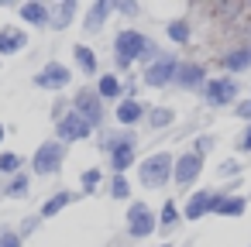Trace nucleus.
<instances>
[{
    "instance_id": "obj_1",
    "label": "nucleus",
    "mask_w": 251,
    "mask_h": 247,
    "mask_svg": "<svg viewBox=\"0 0 251 247\" xmlns=\"http://www.w3.org/2000/svg\"><path fill=\"white\" fill-rule=\"evenodd\" d=\"M151 48V42L145 38V35H138V31H121L117 35V55H121V66H127V62H134L141 52H148Z\"/></svg>"
},
{
    "instance_id": "obj_2",
    "label": "nucleus",
    "mask_w": 251,
    "mask_h": 247,
    "mask_svg": "<svg viewBox=\"0 0 251 247\" xmlns=\"http://www.w3.org/2000/svg\"><path fill=\"white\" fill-rule=\"evenodd\" d=\"M176 161L162 151V155H151L148 161H141V182L145 185H162L165 179H169V168H172Z\"/></svg>"
},
{
    "instance_id": "obj_3",
    "label": "nucleus",
    "mask_w": 251,
    "mask_h": 247,
    "mask_svg": "<svg viewBox=\"0 0 251 247\" xmlns=\"http://www.w3.org/2000/svg\"><path fill=\"white\" fill-rule=\"evenodd\" d=\"M59 161H62V144L59 141H45L42 148H38V155H35V172L38 175H52L55 168H59Z\"/></svg>"
},
{
    "instance_id": "obj_4",
    "label": "nucleus",
    "mask_w": 251,
    "mask_h": 247,
    "mask_svg": "<svg viewBox=\"0 0 251 247\" xmlns=\"http://www.w3.org/2000/svg\"><path fill=\"white\" fill-rule=\"evenodd\" d=\"M76 107H79L76 113H79L90 127L103 120V107H100V96H97L93 90H79V93H76Z\"/></svg>"
},
{
    "instance_id": "obj_5",
    "label": "nucleus",
    "mask_w": 251,
    "mask_h": 247,
    "mask_svg": "<svg viewBox=\"0 0 251 247\" xmlns=\"http://www.w3.org/2000/svg\"><path fill=\"white\" fill-rule=\"evenodd\" d=\"M110 161H114V172H124L127 165H134V134H121L110 144Z\"/></svg>"
},
{
    "instance_id": "obj_6",
    "label": "nucleus",
    "mask_w": 251,
    "mask_h": 247,
    "mask_svg": "<svg viewBox=\"0 0 251 247\" xmlns=\"http://www.w3.org/2000/svg\"><path fill=\"white\" fill-rule=\"evenodd\" d=\"M127 230H131V237H148V233L155 230L151 209H148L145 202H134V206H131V213H127Z\"/></svg>"
},
{
    "instance_id": "obj_7",
    "label": "nucleus",
    "mask_w": 251,
    "mask_h": 247,
    "mask_svg": "<svg viewBox=\"0 0 251 247\" xmlns=\"http://www.w3.org/2000/svg\"><path fill=\"white\" fill-rule=\"evenodd\" d=\"M35 83H38L42 90H62V86L69 83V69L59 66V62H49V66L35 76Z\"/></svg>"
},
{
    "instance_id": "obj_8",
    "label": "nucleus",
    "mask_w": 251,
    "mask_h": 247,
    "mask_svg": "<svg viewBox=\"0 0 251 247\" xmlns=\"http://www.w3.org/2000/svg\"><path fill=\"white\" fill-rule=\"evenodd\" d=\"M59 134H62L66 141H83V137H90V124H86L79 113H66V117L59 120Z\"/></svg>"
},
{
    "instance_id": "obj_9",
    "label": "nucleus",
    "mask_w": 251,
    "mask_h": 247,
    "mask_svg": "<svg viewBox=\"0 0 251 247\" xmlns=\"http://www.w3.org/2000/svg\"><path fill=\"white\" fill-rule=\"evenodd\" d=\"M234 93H237V83H230V79H213V83H206V100H210L213 107L230 103Z\"/></svg>"
},
{
    "instance_id": "obj_10",
    "label": "nucleus",
    "mask_w": 251,
    "mask_h": 247,
    "mask_svg": "<svg viewBox=\"0 0 251 247\" xmlns=\"http://www.w3.org/2000/svg\"><path fill=\"white\" fill-rule=\"evenodd\" d=\"M176 69H179V66H176L172 59H162V62H155V66L145 72V83H148V86H165L169 79H176Z\"/></svg>"
},
{
    "instance_id": "obj_11",
    "label": "nucleus",
    "mask_w": 251,
    "mask_h": 247,
    "mask_svg": "<svg viewBox=\"0 0 251 247\" xmlns=\"http://www.w3.org/2000/svg\"><path fill=\"white\" fill-rule=\"evenodd\" d=\"M200 165H203L200 155H186V158H179V161H176V182H179V185H189V182L200 175Z\"/></svg>"
},
{
    "instance_id": "obj_12",
    "label": "nucleus",
    "mask_w": 251,
    "mask_h": 247,
    "mask_svg": "<svg viewBox=\"0 0 251 247\" xmlns=\"http://www.w3.org/2000/svg\"><path fill=\"white\" fill-rule=\"evenodd\" d=\"M213 199H217V196H213L210 189H200V192L189 199V206H186V220H200L206 209H213Z\"/></svg>"
},
{
    "instance_id": "obj_13",
    "label": "nucleus",
    "mask_w": 251,
    "mask_h": 247,
    "mask_svg": "<svg viewBox=\"0 0 251 247\" xmlns=\"http://www.w3.org/2000/svg\"><path fill=\"white\" fill-rule=\"evenodd\" d=\"M114 11V4H110V0H97V4H93V11L86 14V31H100V24H103V18Z\"/></svg>"
},
{
    "instance_id": "obj_14",
    "label": "nucleus",
    "mask_w": 251,
    "mask_h": 247,
    "mask_svg": "<svg viewBox=\"0 0 251 247\" xmlns=\"http://www.w3.org/2000/svg\"><path fill=\"white\" fill-rule=\"evenodd\" d=\"M176 83H182V86L203 83V66H196V62H189V66H179V69H176Z\"/></svg>"
},
{
    "instance_id": "obj_15",
    "label": "nucleus",
    "mask_w": 251,
    "mask_h": 247,
    "mask_svg": "<svg viewBox=\"0 0 251 247\" xmlns=\"http://www.w3.org/2000/svg\"><path fill=\"white\" fill-rule=\"evenodd\" d=\"M18 48H25V35L21 31H0V55H11V52H18Z\"/></svg>"
},
{
    "instance_id": "obj_16",
    "label": "nucleus",
    "mask_w": 251,
    "mask_h": 247,
    "mask_svg": "<svg viewBox=\"0 0 251 247\" xmlns=\"http://www.w3.org/2000/svg\"><path fill=\"white\" fill-rule=\"evenodd\" d=\"M213 209H217L220 216H241V213H244V199H237V196H234V199H220V196H217V199H213Z\"/></svg>"
},
{
    "instance_id": "obj_17",
    "label": "nucleus",
    "mask_w": 251,
    "mask_h": 247,
    "mask_svg": "<svg viewBox=\"0 0 251 247\" xmlns=\"http://www.w3.org/2000/svg\"><path fill=\"white\" fill-rule=\"evenodd\" d=\"M21 18L31 21V24H45V21H49V11H45L42 4H25V7H21Z\"/></svg>"
},
{
    "instance_id": "obj_18",
    "label": "nucleus",
    "mask_w": 251,
    "mask_h": 247,
    "mask_svg": "<svg viewBox=\"0 0 251 247\" xmlns=\"http://www.w3.org/2000/svg\"><path fill=\"white\" fill-rule=\"evenodd\" d=\"M141 110H145L141 103H134V100H124V103L117 107V117H121L124 124H134V120L141 117Z\"/></svg>"
},
{
    "instance_id": "obj_19",
    "label": "nucleus",
    "mask_w": 251,
    "mask_h": 247,
    "mask_svg": "<svg viewBox=\"0 0 251 247\" xmlns=\"http://www.w3.org/2000/svg\"><path fill=\"white\" fill-rule=\"evenodd\" d=\"M220 62L237 72V69H248V66H251V52H230V55H224Z\"/></svg>"
},
{
    "instance_id": "obj_20",
    "label": "nucleus",
    "mask_w": 251,
    "mask_h": 247,
    "mask_svg": "<svg viewBox=\"0 0 251 247\" xmlns=\"http://www.w3.org/2000/svg\"><path fill=\"white\" fill-rule=\"evenodd\" d=\"M76 62L83 66V72H97V59H93V52L86 45H76Z\"/></svg>"
},
{
    "instance_id": "obj_21",
    "label": "nucleus",
    "mask_w": 251,
    "mask_h": 247,
    "mask_svg": "<svg viewBox=\"0 0 251 247\" xmlns=\"http://www.w3.org/2000/svg\"><path fill=\"white\" fill-rule=\"evenodd\" d=\"M73 14H76V4H73V0H66V4L55 11V28H66V24L73 21Z\"/></svg>"
},
{
    "instance_id": "obj_22",
    "label": "nucleus",
    "mask_w": 251,
    "mask_h": 247,
    "mask_svg": "<svg viewBox=\"0 0 251 247\" xmlns=\"http://www.w3.org/2000/svg\"><path fill=\"white\" fill-rule=\"evenodd\" d=\"M66 202H69V192H59L55 199H49V202H45V209H42V213H45V216H55Z\"/></svg>"
},
{
    "instance_id": "obj_23",
    "label": "nucleus",
    "mask_w": 251,
    "mask_h": 247,
    "mask_svg": "<svg viewBox=\"0 0 251 247\" xmlns=\"http://www.w3.org/2000/svg\"><path fill=\"white\" fill-rule=\"evenodd\" d=\"M169 38H176V42H189V28H186L182 21H172V24H169Z\"/></svg>"
},
{
    "instance_id": "obj_24",
    "label": "nucleus",
    "mask_w": 251,
    "mask_h": 247,
    "mask_svg": "<svg viewBox=\"0 0 251 247\" xmlns=\"http://www.w3.org/2000/svg\"><path fill=\"white\" fill-rule=\"evenodd\" d=\"M100 93H103V96H117V93H121V83H117L114 76H103V79H100Z\"/></svg>"
},
{
    "instance_id": "obj_25",
    "label": "nucleus",
    "mask_w": 251,
    "mask_h": 247,
    "mask_svg": "<svg viewBox=\"0 0 251 247\" xmlns=\"http://www.w3.org/2000/svg\"><path fill=\"white\" fill-rule=\"evenodd\" d=\"M21 158L18 155H0V172H18Z\"/></svg>"
},
{
    "instance_id": "obj_26",
    "label": "nucleus",
    "mask_w": 251,
    "mask_h": 247,
    "mask_svg": "<svg viewBox=\"0 0 251 247\" xmlns=\"http://www.w3.org/2000/svg\"><path fill=\"white\" fill-rule=\"evenodd\" d=\"M151 124H155V127H165V124H172V110H162V107H158V110L151 113Z\"/></svg>"
},
{
    "instance_id": "obj_27",
    "label": "nucleus",
    "mask_w": 251,
    "mask_h": 247,
    "mask_svg": "<svg viewBox=\"0 0 251 247\" xmlns=\"http://www.w3.org/2000/svg\"><path fill=\"white\" fill-rule=\"evenodd\" d=\"M176 220H179V213H176V206H172V202H165V209H162V226L169 230V226H172Z\"/></svg>"
},
{
    "instance_id": "obj_28",
    "label": "nucleus",
    "mask_w": 251,
    "mask_h": 247,
    "mask_svg": "<svg viewBox=\"0 0 251 247\" xmlns=\"http://www.w3.org/2000/svg\"><path fill=\"white\" fill-rule=\"evenodd\" d=\"M25 189H28V179H25V175H18V179L11 182V189H7V192H11V196H25Z\"/></svg>"
},
{
    "instance_id": "obj_29",
    "label": "nucleus",
    "mask_w": 251,
    "mask_h": 247,
    "mask_svg": "<svg viewBox=\"0 0 251 247\" xmlns=\"http://www.w3.org/2000/svg\"><path fill=\"white\" fill-rule=\"evenodd\" d=\"M110 192H114V199H124V196H127V182L117 175V179H114V185H110Z\"/></svg>"
},
{
    "instance_id": "obj_30",
    "label": "nucleus",
    "mask_w": 251,
    "mask_h": 247,
    "mask_svg": "<svg viewBox=\"0 0 251 247\" xmlns=\"http://www.w3.org/2000/svg\"><path fill=\"white\" fill-rule=\"evenodd\" d=\"M97 182H100V172H83V185H86V192L97 189Z\"/></svg>"
},
{
    "instance_id": "obj_31",
    "label": "nucleus",
    "mask_w": 251,
    "mask_h": 247,
    "mask_svg": "<svg viewBox=\"0 0 251 247\" xmlns=\"http://www.w3.org/2000/svg\"><path fill=\"white\" fill-rule=\"evenodd\" d=\"M0 247H21L18 233H0Z\"/></svg>"
},
{
    "instance_id": "obj_32",
    "label": "nucleus",
    "mask_w": 251,
    "mask_h": 247,
    "mask_svg": "<svg viewBox=\"0 0 251 247\" xmlns=\"http://www.w3.org/2000/svg\"><path fill=\"white\" fill-rule=\"evenodd\" d=\"M237 148H241V151H251V127H248V131L241 134V141H237Z\"/></svg>"
},
{
    "instance_id": "obj_33",
    "label": "nucleus",
    "mask_w": 251,
    "mask_h": 247,
    "mask_svg": "<svg viewBox=\"0 0 251 247\" xmlns=\"http://www.w3.org/2000/svg\"><path fill=\"white\" fill-rule=\"evenodd\" d=\"M237 113H241V117H244V120H251V100H244V103H241V107H237Z\"/></svg>"
},
{
    "instance_id": "obj_34",
    "label": "nucleus",
    "mask_w": 251,
    "mask_h": 247,
    "mask_svg": "<svg viewBox=\"0 0 251 247\" xmlns=\"http://www.w3.org/2000/svg\"><path fill=\"white\" fill-rule=\"evenodd\" d=\"M0 141H4V124H0Z\"/></svg>"
}]
</instances>
